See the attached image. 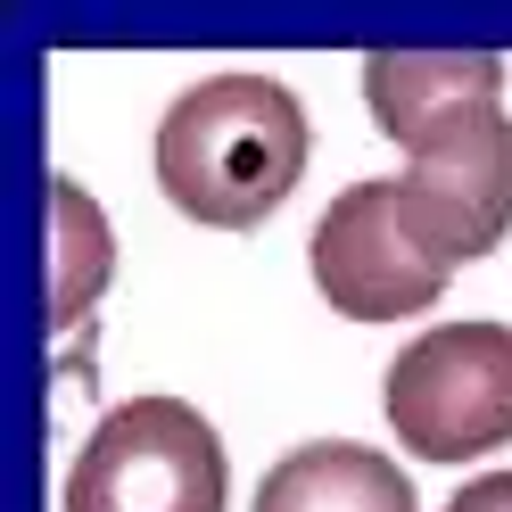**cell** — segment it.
<instances>
[{
	"mask_svg": "<svg viewBox=\"0 0 512 512\" xmlns=\"http://www.w3.org/2000/svg\"><path fill=\"white\" fill-rule=\"evenodd\" d=\"M314 124L273 75H207L157 116V190L207 232H256L298 190Z\"/></svg>",
	"mask_w": 512,
	"mask_h": 512,
	"instance_id": "1",
	"label": "cell"
},
{
	"mask_svg": "<svg viewBox=\"0 0 512 512\" xmlns=\"http://www.w3.org/2000/svg\"><path fill=\"white\" fill-rule=\"evenodd\" d=\"M380 413L413 463H471L512 446V323H438L389 356Z\"/></svg>",
	"mask_w": 512,
	"mask_h": 512,
	"instance_id": "2",
	"label": "cell"
},
{
	"mask_svg": "<svg viewBox=\"0 0 512 512\" xmlns=\"http://www.w3.org/2000/svg\"><path fill=\"white\" fill-rule=\"evenodd\" d=\"M306 265H314V290L347 323H413L455 281L446 248L430 240V223H422V207H413V190L397 174L347 182L323 207V223H314Z\"/></svg>",
	"mask_w": 512,
	"mask_h": 512,
	"instance_id": "3",
	"label": "cell"
},
{
	"mask_svg": "<svg viewBox=\"0 0 512 512\" xmlns=\"http://www.w3.org/2000/svg\"><path fill=\"white\" fill-rule=\"evenodd\" d=\"M223 496V438L182 397H133L100 413V430L67 463V512H223Z\"/></svg>",
	"mask_w": 512,
	"mask_h": 512,
	"instance_id": "4",
	"label": "cell"
},
{
	"mask_svg": "<svg viewBox=\"0 0 512 512\" xmlns=\"http://www.w3.org/2000/svg\"><path fill=\"white\" fill-rule=\"evenodd\" d=\"M397 182L413 190V207H422L430 240L446 248V265L455 273L479 265L512 232V116L488 108V116L455 124V133H438L430 149L405 157Z\"/></svg>",
	"mask_w": 512,
	"mask_h": 512,
	"instance_id": "5",
	"label": "cell"
},
{
	"mask_svg": "<svg viewBox=\"0 0 512 512\" xmlns=\"http://www.w3.org/2000/svg\"><path fill=\"white\" fill-rule=\"evenodd\" d=\"M364 100H372V124L413 157L438 133L504 108V58H488V50H372Z\"/></svg>",
	"mask_w": 512,
	"mask_h": 512,
	"instance_id": "6",
	"label": "cell"
},
{
	"mask_svg": "<svg viewBox=\"0 0 512 512\" xmlns=\"http://www.w3.org/2000/svg\"><path fill=\"white\" fill-rule=\"evenodd\" d=\"M248 512H422V504H413V479L397 455L356 438H314L256 479Z\"/></svg>",
	"mask_w": 512,
	"mask_h": 512,
	"instance_id": "7",
	"label": "cell"
},
{
	"mask_svg": "<svg viewBox=\"0 0 512 512\" xmlns=\"http://www.w3.org/2000/svg\"><path fill=\"white\" fill-rule=\"evenodd\" d=\"M108 273H116V240H108L100 199L58 174L50 182V323L67 331L75 314H91V298L108 290Z\"/></svg>",
	"mask_w": 512,
	"mask_h": 512,
	"instance_id": "8",
	"label": "cell"
},
{
	"mask_svg": "<svg viewBox=\"0 0 512 512\" xmlns=\"http://www.w3.org/2000/svg\"><path fill=\"white\" fill-rule=\"evenodd\" d=\"M446 512H512V471H479L471 488H455Z\"/></svg>",
	"mask_w": 512,
	"mask_h": 512,
	"instance_id": "9",
	"label": "cell"
}]
</instances>
